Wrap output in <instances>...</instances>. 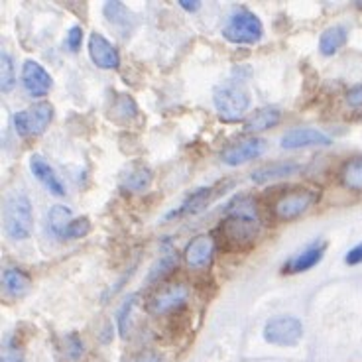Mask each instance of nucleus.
Returning <instances> with one entry per match:
<instances>
[{
  "instance_id": "obj_16",
  "label": "nucleus",
  "mask_w": 362,
  "mask_h": 362,
  "mask_svg": "<svg viewBox=\"0 0 362 362\" xmlns=\"http://www.w3.org/2000/svg\"><path fill=\"white\" fill-rule=\"evenodd\" d=\"M327 243L319 240V243H313L309 245L308 248H303L301 252L296 254L293 258H290L286 266H284V274H299V272H308L311 270L313 266L321 262L323 254H325Z\"/></svg>"
},
{
  "instance_id": "obj_34",
  "label": "nucleus",
  "mask_w": 362,
  "mask_h": 362,
  "mask_svg": "<svg viewBox=\"0 0 362 362\" xmlns=\"http://www.w3.org/2000/svg\"><path fill=\"white\" fill-rule=\"evenodd\" d=\"M2 362H24L20 351H14V346H6L2 353Z\"/></svg>"
},
{
  "instance_id": "obj_29",
  "label": "nucleus",
  "mask_w": 362,
  "mask_h": 362,
  "mask_svg": "<svg viewBox=\"0 0 362 362\" xmlns=\"http://www.w3.org/2000/svg\"><path fill=\"white\" fill-rule=\"evenodd\" d=\"M90 233V221L87 217H79V218H73V223L67 228V233H65V238H69V240H75V238H83V236H87Z\"/></svg>"
},
{
  "instance_id": "obj_10",
  "label": "nucleus",
  "mask_w": 362,
  "mask_h": 362,
  "mask_svg": "<svg viewBox=\"0 0 362 362\" xmlns=\"http://www.w3.org/2000/svg\"><path fill=\"white\" fill-rule=\"evenodd\" d=\"M333 140L325 132L311 127L291 128L281 136L280 146L284 150H298V148H309V146H331Z\"/></svg>"
},
{
  "instance_id": "obj_12",
  "label": "nucleus",
  "mask_w": 362,
  "mask_h": 362,
  "mask_svg": "<svg viewBox=\"0 0 362 362\" xmlns=\"http://www.w3.org/2000/svg\"><path fill=\"white\" fill-rule=\"evenodd\" d=\"M217 250V243L211 235H199L191 240L185 248V262L189 268H207L213 262V256Z\"/></svg>"
},
{
  "instance_id": "obj_26",
  "label": "nucleus",
  "mask_w": 362,
  "mask_h": 362,
  "mask_svg": "<svg viewBox=\"0 0 362 362\" xmlns=\"http://www.w3.org/2000/svg\"><path fill=\"white\" fill-rule=\"evenodd\" d=\"M136 301H138V298L132 293V296H128L122 301V305L118 309V333L122 337H127L128 331H130V319H132V311L136 308Z\"/></svg>"
},
{
  "instance_id": "obj_33",
  "label": "nucleus",
  "mask_w": 362,
  "mask_h": 362,
  "mask_svg": "<svg viewBox=\"0 0 362 362\" xmlns=\"http://www.w3.org/2000/svg\"><path fill=\"white\" fill-rule=\"evenodd\" d=\"M67 341H69V356H71V358H79L83 353V344L81 341H79V337L69 335Z\"/></svg>"
},
{
  "instance_id": "obj_23",
  "label": "nucleus",
  "mask_w": 362,
  "mask_h": 362,
  "mask_svg": "<svg viewBox=\"0 0 362 362\" xmlns=\"http://www.w3.org/2000/svg\"><path fill=\"white\" fill-rule=\"evenodd\" d=\"M341 183L349 189H362V156H354L349 162H344L341 170Z\"/></svg>"
},
{
  "instance_id": "obj_15",
  "label": "nucleus",
  "mask_w": 362,
  "mask_h": 362,
  "mask_svg": "<svg viewBox=\"0 0 362 362\" xmlns=\"http://www.w3.org/2000/svg\"><path fill=\"white\" fill-rule=\"evenodd\" d=\"M30 170L34 173V177H36L52 195H55V197H65L64 183L57 177V173L54 172V168L49 165V162H47L45 158H42L40 154L32 156V158H30Z\"/></svg>"
},
{
  "instance_id": "obj_5",
  "label": "nucleus",
  "mask_w": 362,
  "mask_h": 362,
  "mask_svg": "<svg viewBox=\"0 0 362 362\" xmlns=\"http://www.w3.org/2000/svg\"><path fill=\"white\" fill-rule=\"evenodd\" d=\"M54 120V105L52 103H36L34 107L26 110H20L14 115V128L20 136L32 138L40 136L49 122Z\"/></svg>"
},
{
  "instance_id": "obj_32",
  "label": "nucleus",
  "mask_w": 362,
  "mask_h": 362,
  "mask_svg": "<svg viewBox=\"0 0 362 362\" xmlns=\"http://www.w3.org/2000/svg\"><path fill=\"white\" fill-rule=\"evenodd\" d=\"M344 262L349 264V266H358V264H362V245L353 246L346 252V256H344Z\"/></svg>"
},
{
  "instance_id": "obj_4",
  "label": "nucleus",
  "mask_w": 362,
  "mask_h": 362,
  "mask_svg": "<svg viewBox=\"0 0 362 362\" xmlns=\"http://www.w3.org/2000/svg\"><path fill=\"white\" fill-rule=\"evenodd\" d=\"M213 103L225 120H240L250 107V97L240 85H223L215 90Z\"/></svg>"
},
{
  "instance_id": "obj_8",
  "label": "nucleus",
  "mask_w": 362,
  "mask_h": 362,
  "mask_svg": "<svg viewBox=\"0 0 362 362\" xmlns=\"http://www.w3.org/2000/svg\"><path fill=\"white\" fill-rule=\"evenodd\" d=\"M185 303H187V288L183 284H170L152 296V299L148 301V311L152 315H163L183 308Z\"/></svg>"
},
{
  "instance_id": "obj_20",
  "label": "nucleus",
  "mask_w": 362,
  "mask_h": 362,
  "mask_svg": "<svg viewBox=\"0 0 362 362\" xmlns=\"http://www.w3.org/2000/svg\"><path fill=\"white\" fill-rule=\"evenodd\" d=\"M346 42V28L333 26L327 28L319 37V52L323 55H335Z\"/></svg>"
},
{
  "instance_id": "obj_3",
  "label": "nucleus",
  "mask_w": 362,
  "mask_h": 362,
  "mask_svg": "<svg viewBox=\"0 0 362 362\" xmlns=\"http://www.w3.org/2000/svg\"><path fill=\"white\" fill-rule=\"evenodd\" d=\"M262 22L250 10H236L223 26V37L230 44L252 45L262 37Z\"/></svg>"
},
{
  "instance_id": "obj_31",
  "label": "nucleus",
  "mask_w": 362,
  "mask_h": 362,
  "mask_svg": "<svg viewBox=\"0 0 362 362\" xmlns=\"http://www.w3.org/2000/svg\"><path fill=\"white\" fill-rule=\"evenodd\" d=\"M346 103L351 107H354V109L362 107V85H356L353 89H349V93H346Z\"/></svg>"
},
{
  "instance_id": "obj_27",
  "label": "nucleus",
  "mask_w": 362,
  "mask_h": 362,
  "mask_svg": "<svg viewBox=\"0 0 362 362\" xmlns=\"http://www.w3.org/2000/svg\"><path fill=\"white\" fill-rule=\"evenodd\" d=\"M14 87V62L8 54H0V89L8 93Z\"/></svg>"
},
{
  "instance_id": "obj_11",
  "label": "nucleus",
  "mask_w": 362,
  "mask_h": 362,
  "mask_svg": "<svg viewBox=\"0 0 362 362\" xmlns=\"http://www.w3.org/2000/svg\"><path fill=\"white\" fill-rule=\"evenodd\" d=\"M22 83H24V89L28 90L30 97L40 99V97H45L49 93L54 79L37 62L28 59L22 65Z\"/></svg>"
},
{
  "instance_id": "obj_9",
  "label": "nucleus",
  "mask_w": 362,
  "mask_h": 362,
  "mask_svg": "<svg viewBox=\"0 0 362 362\" xmlns=\"http://www.w3.org/2000/svg\"><path fill=\"white\" fill-rule=\"evenodd\" d=\"M264 150H266V140H262V138H246V140H240V142L225 148L223 154H221V160L226 165H243V163L250 162V160L260 158L264 154Z\"/></svg>"
},
{
  "instance_id": "obj_17",
  "label": "nucleus",
  "mask_w": 362,
  "mask_h": 362,
  "mask_svg": "<svg viewBox=\"0 0 362 362\" xmlns=\"http://www.w3.org/2000/svg\"><path fill=\"white\" fill-rule=\"evenodd\" d=\"M298 162H276V163H268L264 168H258L252 172V181L254 183H268V181H276V180H284V177H290L296 172H299Z\"/></svg>"
},
{
  "instance_id": "obj_35",
  "label": "nucleus",
  "mask_w": 362,
  "mask_h": 362,
  "mask_svg": "<svg viewBox=\"0 0 362 362\" xmlns=\"http://www.w3.org/2000/svg\"><path fill=\"white\" fill-rule=\"evenodd\" d=\"M130 362H162V358L154 353H144V354H140V356H136L134 361H130Z\"/></svg>"
},
{
  "instance_id": "obj_36",
  "label": "nucleus",
  "mask_w": 362,
  "mask_h": 362,
  "mask_svg": "<svg viewBox=\"0 0 362 362\" xmlns=\"http://www.w3.org/2000/svg\"><path fill=\"white\" fill-rule=\"evenodd\" d=\"M180 6L187 12H197L201 8V2L197 0H187V2H180Z\"/></svg>"
},
{
  "instance_id": "obj_28",
  "label": "nucleus",
  "mask_w": 362,
  "mask_h": 362,
  "mask_svg": "<svg viewBox=\"0 0 362 362\" xmlns=\"http://www.w3.org/2000/svg\"><path fill=\"white\" fill-rule=\"evenodd\" d=\"M173 266H175V254H168V256H163L160 262L156 264L154 268H152V272L148 274V278H146V281L148 284H152V281L160 280L162 276H165L168 272L173 270Z\"/></svg>"
},
{
  "instance_id": "obj_24",
  "label": "nucleus",
  "mask_w": 362,
  "mask_h": 362,
  "mask_svg": "<svg viewBox=\"0 0 362 362\" xmlns=\"http://www.w3.org/2000/svg\"><path fill=\"white\" fill-rule=\"evenodd\" d=\"M138 115V107L128 95H117L110 105V117L115 120H130Z\"/></svg>"
},
{
  "instance_id": "obj_25",
  "label": "nucleus",
  "mask_w": 362,
  "mask_h": 362,
  "mask_svg": "<svg viewBox=\"0 0 362 362\" xmlns=\"http://www.w3.org/2000/svg\"><path fill=\"white\" fill-rule=\"evenodd\" d=\"M105 18L115 26L124 28L130 22V14H128V8L122 2H107L105 4Z\"/></svg>"
},
{
  "instance_id": "obj_22",
  "label": "nucleus",
  "mask_w": 362,
  "mask_h": 362,
  "mask_svg": "<svg viewBox=\"0 0 362 362\" xmlns=\"http://www.w3.org/2000/svg\"><path fill=\"white\" fill-rule=\"evenodd\" d=\"M2 286H4L6 293L18 298V296H24L30 288V278L18 268H10L2 274Z\"/></svg>"
},
{
  "instance_id": "obj_13",
  "label": "nucleus",
  "mask_w": 362,
  "mask_h": 362,
  "mask_svg": "<svg viewBox=\"0 0 362 362\" xmlns=\"http://www.w3.org/2000/svg\"><path fill=\"white\" fill-rule=\"evenodd\" d=\"M228 183H230V181H225L221 189H217L218 185H211V187H201V189H197L195 193H191L189 197L183 201V205H181L180 209H175L173 213H170V215L165 217V221H172V218L181 217V215H195V213H199V211H203V209L207 207L209 203L215 199L217 195H221L223 191L228 189V187H225Z\"/></svg>"
},
{
  "instance_id": "obj_1",
  "label": "nucleus",
  "mask_w": 362,
  "mask_h": 362,
  "mask_svg": "<svg viewBox=\"0 0 362 362\" xmlns=\"http://www.w3.org/2000/svg\"><path fill=\"white\" fill-rule=\"evenodd\" d=\"M226 217L218 225V235L233 248H246L260 233V217L250 197L238 195L226 205Z\"/></svg>"
},
{
  "instance_id": "obj_14",
  "label": "nucleus",
  "mask_w": 362,
  "mask_h": 362,
  "mask_svg": "<svg viewBox=\"0 0 362 362\" xmlns=\"http://www.w3.org/2000/svg\"><path fill=\"white\" fill-rule=\"evenodd\" d=\"M89 55L93 64L100 69H117L120 65V55H118L117 47L97 32H93L89 37Z\"/></svg>"
},
{
  "instance_id": "obj_7",
  "label": "nucleus",
  "mask_w": 362,
  "mask_h": 362,
  "mask_svg": "<svg viewBox=\"0 0 362 362\" xmlns=\"http://www.w3.org/2000/svg\"><path fill=\"white\" fill-rule=\"evenodd\" d=\"M319 199V193L309 187L291 189L284 193L280 199L274 203V215L280 221H293L301 217L308 209H311Z\"/></svg>"
},
{
  "instance_id": "obj_18",
  "label": "nucleus",
  "mask_w": 362,
  "mask_h": 362,
  "mask_svg": "<svg viewBox=\"0 0 362 362\" xmlns=\"http://www.w3.org/2000/svg\"><path fill=\"white\" fill-rule=\"evenodd\" d=\"M281 112L280 109H276V107H262V109L254 110L252 115L248 117L245 124L246 132H254V134H258V132H264V130H268V128H274L278 122H280Z\"/></svg>"
},
{
  "instance_id": "obj_30",
  "label": "nucleus",
  "mask_w": 362,
  "mask_h": 362,
  "mask_svg": "<svg viewBox=\"0 0 362 362\" xmlns=\"http://www.w3.org/2000/svg\"><path fill=\"white\" fill-rule=\"evenodd\" d=\"M83 42V30L81 26H73L67 34V49L69 52H79Z\"/></svg>"
},
{
  "instance_id": "obj_6",
  "label": "nucleus",
  "mask_w": 362,
  "mask_h": 362,
  "mask_svg": "<svg viewBox=\"0 0 362 362\" xmlns=\"http://www.w3.org/2000/svg\"><path fill=\"white\" fill-rule=\"evenodd\" d=\"M262 335L266 343L276 344V346H296L303 337V325L298 317H274L266 323Z\"/></svg>"
},
{
  "instance_id": "obj_21",
  "label": "nucleus",
  "mask_w": 362,
  "mask_h": 362,
  "mask_svg": "<svg viewBox=\"0 0 362 362\" xmlns=\"http://www.w3.org/2000/svg\"><path fill=\"white\" fill-rule=\"evenodd\" d=\"M150 183H152V172L146 165H134V168H130L124 173V177H122V189L138 193V191H144Z\"/></svg>"
},
{
  "instance_id": "obj_19",
  "label": "nucleus",
  "mask_w": 362,
  "mask_h": 362,
  "mask_svg": "<svg viewBox=\"0 0 362 362\" xmlns=\"http://www.w3.org/2000/svg\"><path fill=\"white\" fill-rule=\"evenodd\" d=\"M71 223L73 215L67 207L55 205V207L49 209V213H47V230H49V235L57 236V238H65V233H67Z\"/></svg>"
},
{
  "instance_id": "obj_2",
  "label": "nucleus",
  "mask_w": 362,
  "mask_h": 362,
  "mask_svg": "<svg viewBox=\"0 0 362 362\" xmlns=\"http://www.w3.org/2000/svg\"><path fill=\"white\" fill-rule=\"evenodd\" d=\"M32 203L24 193H12L4 205V230L12 240H26L32 235Z\"/></svg>"
}]
</instances>
